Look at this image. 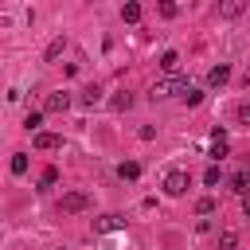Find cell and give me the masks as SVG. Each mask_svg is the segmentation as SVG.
<instances>
[{"label": "cell", "mask_w": 250, "mask_h": 250, "mask_svg": "<svg viewBox=\"0 0 250 250\" xmlns=\"http://www.w3.org/2000/svg\"><path fill=\"white\" fill-rule=\"evenodd\" d=\"M176 94H180V98L188 94V78H180V74H168V78H160V82L148 90L152 102H168V98H176Z\"/></svg>", "instance_id": "1"}, {"label": "cell", "mask_w": 250, "mask_h": 250, "mask_svg": "<svg viewBox=\"0 0 250 250\" xmlns=\"http://www.w3.org/2000/svg\"><path fill=\"white\" fill-rule=\"evenodd\" d=\"M27 172V152H12V176H23Z\"/></svg>", "instance_id": "17"}, {"label": "cell", "mask_w": 250, "mask_h": 250, "mask_svg": "<svg viewBox=\"0 0 250 250\" xmlns=\"http://www.w3.org/2000/svg\"><path fill=\"white\" fill-rule=\"evenodd\" d=\"M215 207H219V203H215V195H203V199L195 203V215H215Z\"/></svg>", "instance_id": "18"}, {"label": "cell", "mask_w": 250, "mask_h": 250, "mask_svg": "<svg viewBox=\"0 0 250 250\" xmlns=\"http://www.w3.org/2000/svg\"><path fill=\"white\" fill-rule=\"evenodd\" d=\"M121 20H125V23H137V20H141V4H137V0H129V4L121 8Z\"/></svg>", "instance_id": "14"}, {"label": "cell", "mask_w": 250, "mask_h": 250, "mask_svg": "<svg viewBox=\"0 0 250 250\" xmlns=\"http://www.w3.org/2000/svg\"><path fill=\"white\" fill-rule=\"evenodd\" d=\"M234 117H238L242 125H250V102H238V109H234Z\"/></svg>", "instance_id": "23"}, {"label": "cell", "mask_w": 250, "mask_h": 250, "mask_svg": "<svg viewBox=\"0 0 250 250\" xmlns=\"http://www.w3.org/2000/svg\"><path fill=\"white\" fill-rule=\"evenodd\" d=\"M227 82H230V66H227V62H219V66L207 70V86H211V90H219V86H227Z\"/></svg>", "instance_id": "7"}, {"label": "cell", "mask_w": 250, "mask_h": 250, "mask_svg": "<svg viewBox=\"0 0 250 250\" xmlns=\"http://www.w3.org/2000/svg\"><path fill=\"white\" fill-rule=\"evenodd\" d=\"M121 227H125L121 215H102V219H94V234H113V230H121Z\"/></svg>", "instance_id": "6"}, {"label": "cell", "mask_w": 250, "mask_h": 250, "mask_svg": "<svg viewBox=\"0 0 250 250\" xmlns=\"http://www.w3.org/2000/svg\"><path fill=\"white\" fill-rule=\"evenodd\" d=\"M70 109V94L66 90H55V94H47V102H43V113H66Z\"/></svg>", "instance_id": "4"}, {"label": "cell", "mask_w": 250, "mask_h": 250, "mask_svg": "<svg viewBox=\"0 0 250 250\" xmlns=\"http://www.w3.org/2000/svg\"><path fill=\"white\" fill-rule=\"evenodd\" d=\"M176 66H180V55H176V51H164V55H160V70H164V74H176Z\"/></svg>", "instance_id": "11"}, {"label": "cell", "mask_w": 250, "mask_h": 250, "mask_svg": "<svg viewBox=\"0 0 250 250\" xmlns=\"http://www.w3.org/2000/svg\"><path fill=\"white\" fill-rule=\"evenodd\" d=\"M55 184H59V168H55V164H47V168L39 172V188H55Z\"/></svg>", "instance_id": "12"}, {"label": "cell", "mask_w": 250, "mask_h": 250, "mask_svg": "<svg viewBox=\"0 0 250 250\" xmlns=\"http://www.w3.org/2000/svg\"><path fill=\"white\" fill-rule=\"evenodd\" d=\"M219 180H223V176H219V168L211 164V168L203 172V184H207V188H219Z\"/></svg>", "instance_id": "21"}, {"label": "cell", "mask_w": 250, "mask_h": 250, "mask_svg": "<svg viewBox=\"0 0 250 250\" xmlns=\"http://www.w3.org/2000/svg\"><path fill=\"white\" fill-rule=\"evenodd\" d=\"M39 125H43V113H39V109H31V113L23 117V129H27V133H39Z\"/></svg>", "instance_id": "16"}, {"label": "cell", "mask_w": 250, "mask_h": 250, "mask_svg": "<svg viewBox=\"0 0 250 250\" xmlns=\"http://www.w3.org/2000/svg\"><path fill=\"white\" fill-rule=\"evenodd\" d=\"M188 184H191V176H188L184 168H172V172L164 176V191H168V195H176V199L188 191Z\"/></svg>", "instance_id": "2"}, {"label": "cell", "mask_w": 250, "mask_h": 250, "mask_svg": "<svg viewBox=\"0 0 250 250\" xmlns=\"http://www.w3.org/2000/svg\"><path fill=\"white\" fill-rule=\"evenodd\" d=\"M86 207H90V195H86V191H66L62 203H59V211H66V215H78V211H86Z\"/></svg>", "instance_id": "3"}, {"label": "cell", "mask_w": 250, "mask_h": 250, "mask_svg": "<svg viewBox=\"0 0 250 250\" xmlns=\"http://www.w3.org/2000/svg\"><path fill=\"white\" fill-rule=\"evenodd\" d=\"M82 102H86V105H98V102H102V90H98V86H90V90L82 94Z\"/></svg>", "instance_id": "22"}, {"label": "cell", "mask_w": 250, "mask_h": 250, "mask_svg": "<svg viewBox=\"0 0 250 250\" xmlns=\"http://www.w3.org/2000/svg\"><path fill=\"white\" fill-rule=\"evenodd\" d=\"M176 12H180V8H176V4H172V0H164V4H160V16H164V20H172V16H176Z\"/></svg>", "instance_id": "24"}, {"label": "cell", "mask_w": 250, "mask_h": 250, "mask_svg": "<svg viewBox=\"0 0 250 250\" xmlns=\"http://www.w3.org/2000/svg\"><path fill=\"white\" fill-rule=\"evenodd\" d=\"M242 215H246V219H250V191H246V195H242Z\"/></svg>", "instance_id": "25"}, {"label": "cell", "mask_w": 250, "mask_h": 250, "mask_svg": "<svg viewBox=\"0 0 250 250\" xmlns=\"http://www.w3.org/2000/svg\"><path fill=\"white\" fill-rule=\"evenodd\" d=\"M238 246V234L234 230H219V250H234Z\"/></svg>", "instance_id": "19"}, {"label": "cell", "mask_w": 250, "mask_h": 250, "mask_svg": "<svg viewBox=\"0 0 250 250\" xmlns=\"http://www.w3.org/2000/svg\"><path fill=\"white\" fill-rule=\"evenodd\" d=\"M242 12H246L242 0H227V4H219V16H223V20H234V16H242Z\"/></svg>", "instance_id": "9"}, {"label": "cell", "mask_w": 250, "mask_h": 250, "mask_svg": "<svg viewBox=\"0 0 250 250\" xmlns=\"http://www.w3.org/2000/svg\"><path fill=\"white\" fill-rule=\"evenodd\" d=\"M31 145H35L39 152H55V148H62V137H59V133H35Z\"/></svg>", "instance_id": "5"}, {"label": "cell", "mask_w": 250, "mask_h": 250, "mask_svg": "<svg viewBox=\"0 0 250 250\" xmlns=\"http://www.w3.org/2000/svg\"><path fill=\"white\" fill-rule=\"evenodd\" d=\"M184 102H188V105H199V102H203V90H199V86H188Z\"/></svg>", "instance_id": "20"}, {"label": "cell", "mask_w": 250, "mask_h": 250, "mask_svg": "<svg viewBox=\"0 0 250 250\" xmlns=\"http://www.w3.org/2000/svg\"><path fill=\"white\" fill-rule=\"evenodd\" d=\"M62 51H66V35H59V39H51V47H47V55H43V59H47V62H55V59H59Z\"/></svg>", "instance_id": "10"}, {"label": "cell", "mask_w": 250, "mask_h": 250, "mask_svg": "<svg viewBox=\"0 0 250 250\" xmlns=\"http://www.w3.org/2000/svg\"><path fill=\"white\" fill-rule=\"evenodd\" d=\"M227 152H230V141H227V133H223V129H215V133H211V156H215V160H223Z\"/></svg>", "instance_id": "8"}, {"label": "cell", "mask_w": 250, "mask_h": 250, "mask_svg": "<svg viewBox=\"0 0 250 250\" xmlns=\"http://www.w3.org/2000/svg\"><path fill=\"white\" fill-rule=\"evenodd\" d=\"M117 176H121V180H137V176H141V164H137V160H125V164L117 168Z\"/></svg>", "instance_id": "15"}, {"label": "cell", "mask_w": 250, "mask_h": 250, "mask_svg": "<svg viewBox=\"0 0 250 250\" xmlns=\"http://www.w3.org/2000/svg\"><path fill=\"white\" fill-rule=\"evenodd\" d=\"M230 184H234V191H238V195H246V191H250V172H246V168H242V172H234V176H230Z\"/></svg>", "instance_id": "13"}]
</instances>
